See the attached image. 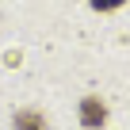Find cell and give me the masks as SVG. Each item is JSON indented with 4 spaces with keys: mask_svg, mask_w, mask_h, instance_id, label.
Returning a JSON list of instances; mask_svg holds the SVG:
<instances>
[{
    "mask_svg": "<svg viewBox=\"0 0 130 130\" xmlns=\"http://www.w3.org/2000/svg\"><path fill=\"white\" fill-rule=\"evenodd\" d=\"M77 119H80L84 130H100V126H107V103L100 96H84L80 107H77Z\"/></svg>",
    "mask_w": 130,
    "mask_h": 130,
    "instance_id": "6da1fadb",
    "label": "cell"
},
{
    "mask_svg": "<svg viewBox=\"0 0 130 130\" xmlns=\"http://www.w3.org/2000/svg\"><path fill=\"white\" fill-rule=\"evenodd\" d=\"M12 130H50V119L38 107H19L12 115Z\"/></svg>",
    "mask_w": 130,
    "mask_h": 130,
    "instance_id": "7a4b0ae2",
    "label": "cell"
},
{
    "mask_svg": "<svg viewBox=\"0 0 130 130\" xmlns=\"http://www.w3.org/2000/svg\"><path fill=\"white\" fill-rule=\"evenodd\" d=\"M119 4H126V0H92L96 12H111V8H119Z\"/></svg>",
    "mask_w": 130,
    "mask_h": 130,
    "instance_id": "3957f363",
    "label": "cell"
}]
</instances>
